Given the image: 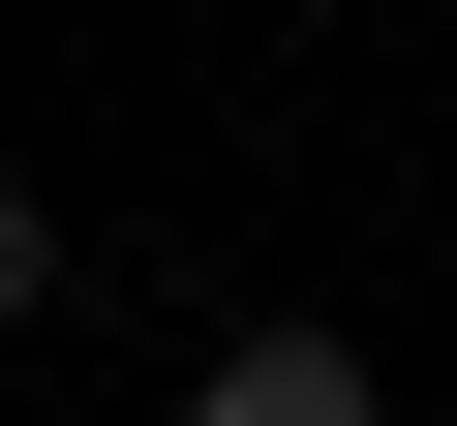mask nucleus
I'll use <instances>...</instances> for the list:
<instances>
[{
  "instance_id": "nucleus-2",
  "label": "nucleus",
  "mask_w": 457,
  "mask_h": 426,
  "mask_svg": "<svg viewBox=\"0 0 457 426\" xmlns=\"http://www.w3.org/2000/svg\"><path fill=\"white\" fill-rule=\"evenodd\" d=\"M31 305H62V213H31V183H0V335H31Z\"/></svg>"
},
{
  "instance_id": "nucleus-1",
  "label": "nucleus",
  "mask_w": 457,
  "mask_h": 426,
  "mask_svg": "<svg viewBox=\"0 0 457 426\" xmlns=\"http://www.w3.org/2000/svg\"><path fill=\"white\" fill-rule=\"evenodd\" d=\"M183 426H396V396H366V335H213Z\"/></svg>"
}]
</instances>
